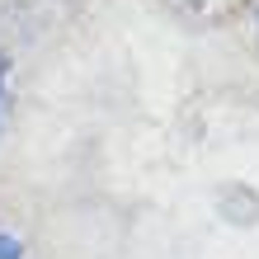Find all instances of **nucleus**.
<instances>
[{
	"label": "nucleus",
	"instance_id": "nucleus-1",
	"mask_svg": "<svg viewBox=\"0 0 259 259\" xmlns=\"http://www.w3.org/2000/svg\"><path fill=\"white\" fill-rule=\"evenodd\" d=\"M0 259H33V254H28L24 236H14V231H5V226H0Z\"/></svg>",
	"mask_w": 259,
	"mask_h": 259
},
{
	"label": "nucleus",
	"instance_id": "nucleus-2",
	"mask_svg": "<svg viewBox=\"0 0 259 259\" xmlns=\"http://www.w3.org/2000/svg\"><path fill=\"white\" fill-rule=\"evenodd\" d=\"M10 123V57L0 52V132Z\"/></svg>",
	"mask_w": 259,
	"mask_h": 259
},
{
	"label": "nucleus",
	"instance_id": "nucleus-3",
	"mask_svg": "<svg viewBox=\"0 0 259 259\" xmlns=\"http://www.w3.org/2000/svg\"><path fill=\"white\" fill-rule=\"evenodd\" d=\"M254 33H259V5H254Z\"/></svg>",
	"mask_w": 259,
	"mask_h": 259
}]
</instances>
